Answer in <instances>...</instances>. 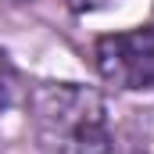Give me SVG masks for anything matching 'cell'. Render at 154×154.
Listing matches in <instances>:
<instances>
[{"label":"cell","instance_id":"6da1fadb","mask_svg":"<svg viewBox=\"0 0 154 154\" xmlns=\"http://www.w3.org/2000/svg\"><path fill=\"white\" fill-rule=\"evenodd\" d=\"M29 125L39 154H108L111 125L97 90L79 82H39L29 97Z\"/></svg>","mask_w":154,"mask_h":154},{"label":"cell","instance_id":"7a4b0ae2","mask_svg":"<svg viewBox=\"0 0 154 154\" xmlns=\"http://www.w3.org/2000/svg\"><path fill=\"white\" fill-rule=\"evenodd\" d=\"M97 68L118 90H151L154 86V25L129 32H111L97 39Z\"/></svg>","mask_w":154,"mask_h":154},{"label":"cell","instance_id":"3957f363","mask_svg":"<svg viewBox=\"0 0 154 154\" xmlns=\"http://www.w3.org/2000/svg\"><path fill=\"white\" fill-rule=\"evenodd\" d=\"M14 97H18V72H14L11 57L0 50V115L14 104Z\"/></svg>","mask_w":154,"mask_h":154},{"label":"cell","instance_id":"277c9868","mask_svg":"<svg viewBox=\"0 0 154 154\" xmlns=\"http://www.w3.org/2000/svg\"><path fill=\"white\" fill-rule=\"evenodd\" d=\"M72 11H97V7H104L108 0H65Z\"/></svg>","mask_w":154,"mask_h":154}]
</instances>
